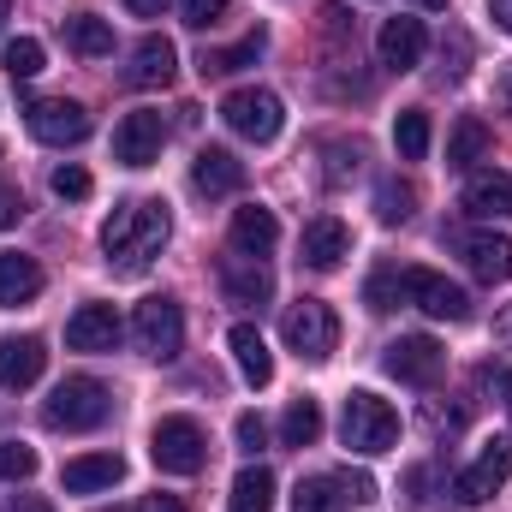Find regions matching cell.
<instances>
[{"instance_id":"1","label":"cell","mask_w":512,"mask_h":512,"mask_svg":"<svg viewBox=\"0 0 512 512\" xmlns=\"http://www.w3.org/2000/svg\"><path fill=\"white\" fill-rule=\"evenodd\" d=\"M167 239H173V215L155 197H131L102 221V251H108V268H120V274H143L167 251Z\"/></svg>"},{"instance_id":"2","label":"cell","mask_w":512,"mask_h":512,"mask_svg":"<svg viewBox=\"0 0 512 512\" xmlns=\"http://www.w3.org/2000/svg\"><path fill=\"white\" fill-rule=\"evenodd\" d=\"M108 417H114V393H108V382H96V376H66V382L42 399V423L60 429V435H90Z\"/></svg>"},{"instance_id":"3","label":"cell","mask_w":512,"mask_h":512,"mask_svg":"<svg viewBox=\"0 0 512 512\" xmlns=\"http://www.w3.org/2000/svg\"><path fill=\"white\" fill-rule=\"evenodd\" d=\"M340 441H346L352 453L376 459V453H387V447H399V411L387 405L382 393L358 387V393L346 399V411H340Z\"/></svg>"},{"instance_id":"4","label":"cell","mask_w":512,"mask_h":512,"mask_svg":"<svg viewBox=\"0 0 512 512\" xmlns=\"http://www.w3.org/2000/svg\"><path fill=\"white\" fill-rule=\"evenodd\" d=\"M131 340H137V352H143V358L173 364V358L185 352V310H179V298L149 292V298L137 304V316H131Z\"/></svg>"},{"instance_id":"5","label":"cell","mask_w":512,"mask_h":512,"mask_svg":"<svg viewBox=\"0 0 512 512\" xmlns=\"http://www.w3.org/2000/svg\"><path fill=\"white\" fill-rule=\"evenodd\" d=\"M149 459H155V471H167V477H197V471L209 465V435H203L191 417H161V423L149 429Z\"/></svg>"},{"instance_id":"6","label":"cell","mask_w":512,"mask_h":512,"mask_svg":"<svg viewBox=\"0 0 512 512\" xmlns=\"http://www.w3.org/2000/svg\"><path fill=\"white\" fill-rule=\"evenodd\" d=\"M280 334H286V346H292L304 364H322V358H334V346H340V322H334V310H328L322 298H298V304H286Z\"/></svg>"},{"instance_id":"7","label":"cell","mask_w":512,"mask_h":512,"mask_svg":"<svg viewBox=\"0 0 512 512\" xmlns=\"http://www.w3.org/2000/svg\"><path fill=\"white\" fill-rule=\"evenodd\" d=\"M221 120L239 131L245 143H274L280 126H286V108H280V96H274V90L245 84V90H233V96L221 102Z\"/></svg>"},{"instance_id":"8","label":"cell","mask_w":512,"mask_h":512,"mask_svg":"<svg viewBox=\"0 0 512 512\" xmlns=\"http://www.w3.org/2000/svg\"><path fill=\"white\" fill-rule=\"evenodd\" d=\"M405 304H417V310L435 316V322H465V316H471L465 286H453V280L435 274V268H405Z\"/></svg>"},{"instance_id":"9","label":"cell","mask_w":512,"mask_h":512,"mask_svg":"<svg viewBox=\"0 0 512 512\" xmlns=\"http://www.w3.org/2000/svg\"><path fill=\"white\" fill-rule=\"evenodd\" d=\"M382 364H387V376H393V382H405V387H435V382H441V364H447V352H441L429 334H399V340L382 352Z\"/></svg>"},{"instance_id":"10","label":"cell","mask_w":512,"mask_h":512,"mask_svg":"<svg viewBox=\"0 0 512 512\" xmlns=\"http://www.w3.org/2000/svg\"><path fill=\"white\" fill-rule=\"evenodd\" d=\"M24 126H30L36 143L66 149V143H84V137H90V114H84V102L48 96V102H30V108H24Z\"/></svg>"},{"instance_id":"11","label":"cell","mask_w":512,"mask_h":512,"mask_svg":"<svg viewBox=\"0 0 512 512\" xmlns=\"http://www.w3.org/2000/svg\"><path fill=\"white\" fill-rule=\"evenodd\" d=\"M512 477V441L501 435V441H489L483 453H477V465L471 471H459L453 477V495H459V507H483L489 495H501Z\"/></svg>"},{"instance_id":"12","label":"cell","mask_w":512,"mask_h":512,"mask_svg":"<svg viewBox=\"0 0 512 512\" xmlns=\"http://www.w3.org/2000/svg\"><path fill=\"white\" fill-rule=\"evenodd\" d=\"M161 143H167V120L155 108H137L114 126V161L120 167H149V161H161Z\"/></svg>"},{"instance_id":"13","label":"cell","mask_w":512,"mask_h":512,"mask_svg":"<svg viewBox=\"0 0 512 512\" xmlns=\"http://www.w3.org/2000/svg\"><path fill=\"white\" fill-rule=\"evenodd\" d=\"M352 256V227L340 221V215H316V221H304V233H298V262L304 268H340Z\"/></svg>"},{"instance_id":"14","label":"cell","mask_w":512,"mask_h":512,"mask_svg":"<svg viewBox=\"0 0 512 512\" xmlns=\"http://www.w3.org/2000/svg\"><path fill=\"white\" fill-rule=\"evenodd\" d=\"M120 310L114 304H78L72 322H66V346L72 352H114L120 346Z\"/></svg>"},{"instance_id":"15","label":"cell","mask_w":512,"mask_h":512,"mask_svg":"<svg viewBox=\"0 0 512 512\" xmlns=\"http://www.w3.org/2000/svg\"><path fill=\"white\" fill-rule=\"evenodd\" d=\"M42 370H48V346H42L36 334H6V340H0V387H6V393L36 387Z\"/></svg>"},{"instance_id":"16","label":"cell","mask_w":512,"mask_h":512,"mask_svg":"<svg viewBox=\"0 0 512 512\" xmlns=\"http://www.w3.org/2000/svg\"><path fill=\"white\" fill-rule=\"evenodd\" d=\"M221 292L233 298V304H268L274 298V274H268V262L262 256H221Z\"/></svg>"},{"instance_id":"17","label":"cell","mask_w":512,"mask_h":512,"mask_svg":"<svg viewBox=\"0 0 512 512\" xmlns=\"http://www.w3.org/2000/svg\"><path fill=\"white\" fill-rule=\"evenodd\" d=\"M245 185V161L233 155V149H197V161H191V191L197 197H233Z\"/></svg>"},{"instance_id":"18","label":"cell","mask_w":512,"mask_h":512,"mask_svg":"<svg viewBox=\"0 0 512 512\" xmlns=\"http://www.w3.org/2000/svg\"><path fill=\"white\" fill-rule=\"evenodd\" d=\"M173 72H179L173 42H167V36H143V42L131 48L126 84H131V90H167V84H173Z\"/></svg>"},{"instance_id":"19","label":"cell","mask_w":512,"mask_h":512,"mask_svg":"<svg viewBox=\"0 0 512 512\" xmlns=\"http://www.w3.org/2000/svg\"><path fill=\"white\" fill-rule=\"evenodd\" d=\"M459 256H465V268H471L483 286L512 280V239L507 233H465V239H459Z\"/></svg>"},{"instance_id":"20","label":"cell","mask_w":512,"mask_h":512,"mask_svg":"<svg viewBox=\"0 0 512 512\" xmlns=\"http://www.w3.org/2000/svg\"><path fill=\"white\" fill-rule=\"evenodd\" d=\"M376 48H382V66H387V72H411V66H423L429 30H423V18H387L382 36H376Z\"/></svg>"},{"instance_id":"21","label":"cell","mask_w":512,"mask_h":512,"mask_svg":"<svg viewBox=\"0 0 512 512\" xmlns=\"http://www.w3.org/2000/svg\"><path fill=\"white\" fill-rule=\"evenodd\" d=\"M227 245H233L239 256H268L274 245H280V221H274V209H262V203H245V209H233Z\"/></svg>"},{"instance_id":"22","label":"cell","mask_w":512,"mask_h":512,"mask_svg":"<svg viewBox=\"0 0 512 512\" xmlns=\"http://www.w3.org/2000/svg\"><path fill=\"white\" fill-rule=\"evenodd\" d=\"M465 215L477 221H512V173H471L465 179Z\"/></svg>"},{"instance_id":"23","label":"cell","mask_w":512,"mask_h":512,"mask_svg":"<svg viewBox=\"0 0 512 512\" xmlns=\"http://www.w3.org/2000/svg\"><path fill=\"white\" fill-rule=\"evenodd\" d=\"M126 477V459L120 453H84V459H72L66 471H60V483L72 489V495H96V489H114Z\"/></svg>"},{"instance_id":"24","label":"cell","mask_w":512,"mask_h":512,"mask_svg":"<svg viewBox=\"0 0 512 512\" xmlns=\"http://www.w3.org/2000/svg\"><path fill=\"white\" fill-rule=\"evenodd\" d=\"M227 346H233V364H239V376H245L251 387L274 382V358H268V340L256 334V322H233Z\"/></svg>"},{"instance_id":"25","label":"cell","mask_w":512,"mask_h":512,"mask_svg":"<svg viewBox=\"0 0 512 512\" xmlns=\"http://www.w3.org/2000/svg\"><path fill=\"white\" fill-rule=\"evenodd\" d=\"M42 292V268L36 256H18V251H0V310H18Z\"/></svg>"},{"instance_id":"26","label":"cell","mask_w":512,"mask_h":512,"mask_svg":"<svg viewBox=\"0 0 512 512\" xmlns=\"http://www.w3.org/2000/svg\"><path fill=\"white\" fill-rule=\"evenodd\" d=\"M262 48H268V36L251 30V36L233 42V48H203V54H197V72H203V78H233V72H245V66L262 60Z\"/></svg>"},{"instance_id":"27","label":"cell","mask_w":512,"mask_h":512,"mask_svg":"<svg viewBox=\"0 0 512 512\" xmlns=\"http://www.w3.org/2000/svg\"><path fill=\"white\" fill-rule=\"evenodd\" d=\"M66 42H72V54L102 60V54H114V24L96 18V12H72V18H66Z\"/></svg>"},{"instance_id":"28","label":"cell","mask_w":512,"mask_h":512,"mask_svg":"<svg viewBox=\"0 0 512 512\" xmlns=\"http://www.w3.org/2000/svg\"><path fill=\"white\" fill-rule=\"evenodd\" d=\"M489 149H495V131L483 126L477 114H465V120L453 126V137H447V167H477Z\"/></svg>"},{"instance_id":"29","label":"cell","mask_w":512,"mask_h":512,"mask_svg":"<svg viewBox=\"0 0 512 512\" xmlns=\"http://www.w3.org/2000/svg\"><path fill=\"white\" fill-rule=\"evenodd\" d=\"M233 512H268L274 507V471L268 465H245L239 477H233Z\"/></svg>"},{"instance_id":"30","label":"cell","mask_w":512,"mask_h":512,"mask_svg":"<svg viewBox=\"0 0 512 512\" xmlns=\"http://www.w3.org/2000/svg\"><path fill=\"white\" fill-rule=\"evenodd\" d=\"M316 435H322V405L316 399H292L286 417H280V441L286 447H316Z\"/></svg>"},{"instance_id":"31","label":"cell","mask_w":512,"mask_h":512,"mask_svg":"<svg viewBox=\"0 0 512 512\" xmlns=\"http://www.w3.org/2000/svg\"><path fill=\"white\" fill-rule=\"evenodd\" d=\"M352 501L340 495V483L334 477H304L298 489H292V512H346Z\"/></svg>"},{"instance_id":"32","label":"cell","mask_w":512,"mask_h":512,"mask_svg":"<svg viewBox=\"0 0 512 512\" xmlns=\"http://www.w3.org/2000/svg\"><path fill=\"white\" fill-rule=\"evenodd\" d=\"M393 149H399V161H423L429 155V114L423 108H405L393 120Z\"/></svg>"},{"instance_id":"33","label":"cell","mask_w":512,"mask_h":512,"mask_svg":"<svg viewBox=\"0 0 512 512\" xmlns=\"http://www.w3.org/2000/svg\"><path fill=\"white\" fill-rule=\"evenodd\" d=\"M42 60H48V54H42V42H36V36H12V42L0 48V66H6V78H12V84L36 78V72H42Z\"/></svg>"},{"instance_id":"34","label":"cell","mask_w":512,"mask_h":512,"mask_svg":"<svg viewBox=\"0 0 512 512\" xmlns=\"http://www.w3.org/2000/svg\"><path fill=\"white\" fill-rule=\"evenodd\" d=\"M411 209H417V185H411V179H382V185H376V215H382L387 227L411 221Z\"/></svg>"},{"instance_id":"35","label":"cell","mask_w":512,"mask_h":512,"mask_svg":"<svg viewBox=\"0 0 512 512\" xmlns=\"http://www.w3.org/2000/svg\"><path fill=\"white\" fill-rule=\"evenodd\" d=\"M364 304H370V310H393V304H405V268L382 262V268L370 274V286H364Z\"/></svg>"},{"instance_id":"36","label":"cell","mask_w":512,"mask_h":512,"mask_svg":"<svg viewBox=\"0 0 512 512\" xmlns=\"http://www.w3.org/2000/svg\"><path fill=\"white\" fill-rule=\"evenodd\" d=\"M24 477H36V447L0 441V483H24Z\"/></svg>"},{"instance_id":"37","label":"cell","mask_w":512,"mask_h":512,"mask_svg":"<svg viewBox=\"0 0 512 512\" xmlns=\"http://www.w3.org/2000/svg\"><path fill=\"white\" fill-rule=\"evenodd\" d=\"M48 185H54V197H60V203H84V197H90V173H84L78 161L54 167V179H48Z\"/></svg>"},{"instance_id":"38","label":"cell","mask_w":512,"mask_h":512,"mask_svg":"<svg viewBox=\"0 0 512 512\" xmlns=\"http://www.w3.org/2000/svg\"><path fill=\"white\" fill-rule=\"evenodd\" d=\"M423 423H429V435H459V429H465V405H441V399H429Z\"/></svg>"},{"instance_id":"39","label":"cell","mask_w":512,"mask_h":512,"mask_svg":"<svg viewBox=\"0 0 512 512\" xmlns=\"http://www.w3.org/2000/svg\"><path fill=\"white\" fill-rule=\"evenodd\" d=\"M227 6H233V0H179V18H185L191 30H209Z\"/></svg>"},{"instance_id":"40","label":"cell","mask_w":512,"mask_h":512,"mask_svg":"<svg viewBox=\"0 0 512 512\" xmlns=\"http://www.w3.org/2000/svg\"><path fill=\"white\" fill-rule=\"evenodd\" d=\"M477 387H483V393H495V399L507 405V417H512V370H507V364H483V370H477Z\"/></svg>"},{"instance_id":"41","label":"cell","mask_w":512,"mask_h":512,"mask_svg":"<svg viewBox=\"0 0 512 512\" xmlns=\"http://www.w3.org/2000/svg\"><path fill=\"white\" fill-rule=\"evenodd\" d=\"M334 483H340V495H346L352 507H370V501H376V483H370L364 471H340Z\"/></svg>"},{"instance_id":"42","label":"cell","mask_w":512,"mask_h":512,"mask_svg":"<svg viewBox=\"0 0 512 512\" xmlns=\"http://www.w3.org/2000/svg\"><path fill=\"white\" fill-rule=\"evenodd\" d=\"M316 18H322V30H328V36H334V42H346V36H352V12H346V6H340V0H328V6H322V12H316Z\"/></svg>"},{"instance_id":"43","label":"cell","mask_w":512,"mask_h":512,"mask_svg":"<svg viewBox=\"0 0 512 512\" xmlns=\"http://www.w3.org/2000/svg\"><path fill=\"white\" fill-rule=\"evenodd\" d=\"M233 435H239V447H245V453H256V447H262V441H268V423H262V417H256V411H245V417H239V423H233Z\"/></svg>"},{"instance_id":"44","label":"cell","mask_w":512,"mask_h":512,"mask_svg":"<svg viewBox=\"0 0 512 512\" xmlns=\"http://www.w3.org/2000/svg\"><path fill=\"white\" fill-rule=\"evenodd\" d=\"M18 215H24V197L12 185H0V227H18Z\"/></svg>"},{"instance_id":"45","label":"cell","mask_w":512,"mask_h":512,"mask_svg":"<svg viewBox=\"0 0 512 512\" xmlns=\"http://www.w3.org/2000/svg\"><path fill=\"white\" fill-rule=\"evenodd\" d=\"M131 512H185V507H179L173 495H143V501H137Z\"/></svg>"},{"instance_id":"46","label":"cell","mask_w":512,"mask_h":512,"mask_svg":"<svg viewBox=\"0 0 512 512\" xmlns=\"http://www.w3.org/2000/svg\"><path fill=\"white\" fill-rule=\"evenodd\" d=\"M495 340L512 352V304H501V310H495Z\"/></svg>"},{"instance_id":"47","label":"cell","mask_w":512,"mask_h":512,"mask_svg":"<svg viewBox=\"0 0 512 512\" xmlns=\"http://www.w3.org/2000/svg\"><path fill=\"white\" fill-rule=\"evenodd\" d=\"M6 512H54L42 495H18V501H6Z\"/></svg>"},{"instance_id":"48","label":"cell","mask_w":512,"mask_h":512,"mask_svg":"<svg viewBox=\"0 0 512 512\" xmlns=\"http://www.w3.org/2000/svg\"><path fill=\"white\" fill-rule=\"evenodd\" d=\"M126 6L137 18H161V12H167V0H126Z\"/></svg>"},{"instance_id":"49","label":"cell","mask_w":512,"mask_h":512,"mask_svg":"<svg viewBox=\"0 0 512 512\" xmlns=\"http://www.w3.org/2000/svg\"><path fill=\"white\" fill-rule=\"evenodd\" d=\"M495 102H501V108L512 114V66L501 72V78H495Z\"/></svg>"},{"instance_id":"50","label":"cell","mask_w":512,"mask_h":512,"mask_svg":"<svg viewBox=\"0 0 512 512\" xmlns=\"http://www.w3.org/2000/svg\"><path fill=\"white\" fill-rule=\"evenodd\" d=\"M489 18H495L501 30H512V0H489Z\"/></svg>"},{"instance_id":"51","label":"cell","mask_w":512,"mask_h":512,"mask_svg":"<svg viewBox=\"0 0 512 512\" xmlns=\"http://www.w3.org/2000/svg\"><path fill=\"white\" fill-rule=\"evenodd\" d=\"M417 6H423V12H441V6H447V0H417Z\"/></svg>"},{"instance_id":"52","label":"cell","mask_w":512,"mask_h":512,"mask_svg":"<svg viewBox=\"0 0 512 512\" xmlns=\"http://www.w3.org/2000/svg\"><path fill=\"white\" fill-rule=\"evenodd\" d=\"M6 12H12V0H0V18H6Z\"/></svg>"},{"instance_id":"53","label":"cell","mask_w":512,"mask_h":512,"mask_svg":"<svg viewBox=\"0 0 512 512\" xmlns=\"http://www.w3.org/2000/svg\"><path fill=\"white\" fill-rule=\"evenodd\" d=\"M102 512H108V507H102Z\"/></svg>"}]
</instances>
